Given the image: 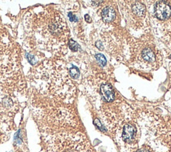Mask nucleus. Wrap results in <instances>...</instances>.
I'll use <instances>...</instances> for the list:
<instances>
[{"label":"nucleus","mask_w":171,"mask_h":152,"mask_svg":"<svg viewBox=\"0 0 171 152\" xmlns=\"http://www.w3.org/2000/svg\"><path fill=\"white\" fill-rule=\"evenodd\" d=\"M26 26L37 48L56 56L67 52L70 32L62 14L53 7H47L26 17Z\"/></svg>","instance_id":"1"},{"label":"nucleus","mask_w":171,"mask_h":152,"mask_svg":"<svg viewBox=\"0 0 171 152\" xmlns=\"http://www.w3.org/2000/svg\"><path fill=\"white\" fill-rule=\"evenodd\" d=\"M49 146L53 152H94L86 137L80 132L56 135L50 140Z\"/></svg>","instance_id":"6"},{"label":"nucleus","mask_w":171,"mask_h":152,"mask_svg":"<svg viewBox=\"0 0 171 152\" xmlns=\"http://www.w3.org/2000/svg\"><path fill=\"white\" fill-rule=\"evenodd\" d=\"M126 48L127 62L135 68L153 71L158 69L162 64L160 51L153 39L145 35L128 39Z\"/></svg>","instance_id":"3"},{"label":"nucleus","mask_w":171,"mask_h":152,"mask_svg":"<svg viewBox=\"0 0 171 152\" xmlns=\"http://www.w3.org/2000/svg\"><path fill=\"white\" fill-rule=\"evenodd\" d=\"M68 46H69L70 49H71L72 51H76L77 50H78L79 46L78 45V43H77L76 42H75L74 41L72 40V39H70V40H69Z\"/></svg>","instance_id":"12"},{"label":"nucleus","mask_w":171,"mask_h":152,"mask_svg":"<svg viewBox=\"0 0 171 152\" xmlns=\"http://www.w3.org/2000/svg\"><path fill=\"white\" fill-rule=\"evenodd\" d=\"M96 58L98 60V62H99V64L102 65V66H104L106 64V59L105 57V56L102 54V53H98L96 55Z\"/></svg>","instance_id":"11"},{"label":"nucleus","mask_w":171,"mask_h":152,"mask_svg":"<svg viewBox=\"0 0 171 152\" xmlns=\"http://www.w3.org/2000/svg\"><path fill=\"white\" fill-rule=\"evenodd\" d=\"M137 130L134 125L132 123H125L122 126L120 137L125 143L130 144L134 143L137 137Z\"/></svg>","instance_id":"7"},{"label":"nucleus","mask_w":171,"mask_h":152,"mask_svg":"<svg viewBox=\"0 0 171 152\" xmlns=\"http://www.w3.org/2000/svg\"><path fill=\"white\" fill-rule=\"evenodd\" d=\"M69 74L70 77L74 79H76L79 78L80 72L78 69L76 67H73L70 68L69 70Z\"/></svg>","instance_id":"10"},{"label":"nucleus","mask_w":171,"mask_h":152,"mask_svg":"<svg viewBox=\"0 0 171 152\" xmlns=\"http://www.w3.org/2000/svg\"><path fill=\"white\" fill-rule=\"evenodd\" d=\"M120 11L125 22L137 37L144 36L150 29V20L146 7L139 1H121Z\"/></svg>","instance_id":"4"},{"label":"nucleus","mask_w":171,"mask_h":152,"mask_svg":"<svg viewBox=\"0 0 171 152\" xmlns=\"http://www.w3.org/2000/svg\"><path fill=\"white\" fill-rule=\"evenodd\" d=\"M100 14L101 20L105 24H109L113 22L116 17L115 9L113 6L109 5L103 7L102 9H100Z\"/></svg>","instance_id":"9"},{"label":"nucleus","mask_w":171,"mask_h":152,"mask_svg":"<svg viewBox=\"0 0 171 152\" xmlns=\"http://www.w3.org/2000/svg\"><path fill=\"white\" fill-rule=\"evenodd\" d=\"M136 152H152V151L151 150V149L147 148V147H143V148L138 149Z\"/></svg>","instance_id":"13"},{"label":"nucleus","mask_w":171,"mask_h":152,"mask_svg":"<svg viewBox=\"0 0 171 152\" xmlns=\"http://www.w3.org/2000/svg\"><path fill=\"white\" fill-rule=\"evenodd\" d=\"M84 18H85V20L86 21V22H88L89 23H90L92 21H91V19L90 18V16H89L88 14H86L85 15H84Z\"/></svg>","instance_id":"14"},{"label":"nucleus","mask_w":171,"mask_h":152,"mask_svg":"<svg viewBox=\"0 0 171 152\" xmlns=\"http://www.w3.org/2000/svg\"><path fill=\"white\" fill-rule=\"evenodd\" d=\"M28 79L39 94L55 101L70 104L76 95L69 71L59 60H43L31 69Z\"/></svg>","instance_id":"2"},{"label":"nucleus","mask_w":171,"mask_h":152,"mask_svg":"<svg viewBox=\"0 0 171 152\" xmlns=\"http://www.w3.org/2000/svg\"><path fill=\"white\" fill-rule=\"evenodd\" d=\"M99 93L105 102L111 103L115 100V92L108 83H102L100 85Z\"/></svg>","instance_id":"8"},{"label":"nucleus","mask_w":171,"mask_h":152,"mask_svg":"<svg viewBox=\"0 0 171 152\" xmlns=\"http://www.w3.org/2000/svg\"><path fill=\"white\" fill-rule=\"evenodd\" d=\"M151 15L155 34L171 49V1L154 2Z\"/></svg>","instance_id":"5"}]
</instances>
